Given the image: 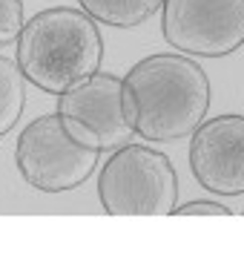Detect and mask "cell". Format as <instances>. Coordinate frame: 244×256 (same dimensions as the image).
<instances>
[{
    "instance_id": "1",
    "label": "cell",
    "mask_w": 244,
    "mask_h": 256,
    "mask_svg": "<svg viewBox=\"0 0 244 256\" xmlns=\"http://www.w3.org/2000/svg\"><path fill=\"white\" fill-rule=\"evenodd\" d=\"M124 116L135 136L175 141L190 136L210 110V81L198 60L175 52H155L121 78Z\"/></svg>"
},
{
    "instance_id": "2",
    "label": "cell",
    "mask_w": 244,
    "mask_h": 256,
    "mask_svg": "<svg viewBox=\"0 0 244 256\" xmlns=\"http://www.w3.org/2000/svg\"><path fill=\"white\" fill-rule=\"evenodd\" d=\"M104 38L83 9L52 6L23 20L14 64L26 81L60 95L101 70Z\"/></svg>"
},
{
    "instance_id": "3",
    "label": "cell",
    "mask_w": 244,
    "mask_h": 256,
    "mask_svg": "<svg viewBox=\"0 0 244 256\" xmlns=\"http://www.w3.org/2000/svg\"><path fill=\"white\" fill-rule=\"evenodd\" d=\"M106 216H170L178 202V176L170 156L141 144L118 147L98 173Z\"/></svg>"
},
{
    "instance_id": "4",
    "label": "cell",
    "mask_w": 244,
    "mask_h": 256,
    "mask_svg": "<svg viewBox=\"0 0 244 256\" xmlns=\"http://www.w3.org/2000/svg\"><path fill=\"white\" fill-rule=\"evenodd\" d=\"M14 164L26 184L43 193H66L81 187L98 167V150H89L66 136L60 118L40 116L17 136Z\"/></svg>"
},
{
    "instance_id": "5",
    "label": "cell",
    "mask_w": 244,
    "mask_h": 256,
    "mask_svg": "<svg viewBox=\"0 0 244 256\" xmlns=\"http://www.w3.org/2000/svg\"><path fill=\"white\" fill-rule=\"evenodd\" d=\"M55 116L72 141L98 152L118 150L135 136L124 116V84L112 72H95L60 92Z\"/></svg>"
},
{
    "instance_id": "6",
    "label": "cell",
    "mask_w": 244,
    "mask_h": 256,
    "mask_svg": "<svg viewBox=\"0 0 244 256\" xmlns=\"http://www.w3.org/2000/svg\"><path fill=\"white\" fill-rule=\"evenodd\" d=\"M161 32L181 55H233L244 44V0H164Z\"/></svg>"
},
{
    "instance_id": "7",
    "label": "cell",
    "mask_w": 244,
    "mask_h": 256,
    "mask_svg": "<svg viewBox=\"0 0 244 256\" xmlns=\"http://www.w3.org/2000/svg\"><path fill=\"white\" fill-rule=\"evenodd\" d=\"M190 141V170L216 196L244 193V116L227 112L201 121Z\"/></svg>"
},
{
    "instance_id": "8",
    "label": "cell",
    "mask_w": 244,
    "mask_h": 256,
    "mask_svg": "<svg viewBox=\"0 0 244 256\" xmlns=\"http://www.w3.org/2000/svg\"><path fill=\"white\" fill-rule=\"evenodd\" d=\"M92 20L115 29H135L161 9L164 0H78Z\"/></svg>"
},
{
    "instance_id": "9",
    "label": "cell",
    "mask_w": 244,
    "mask_h": 256,
    "mask_svg": "<svg viewBox=\"0 0 244 256\" xmlns=\"http://www.w3.org/2000/svg\"><path fill=\"white\" fill-rule=\"evenodd\" d=\"M26 106V78L12 58L0 55V138L9 136Z\"/></svg>"
},
{
    "instance_id": "10",
    "label": "cell",
    "mask_w": 244,
    "mask_h": 256,
    "mask_svg": "<svg viewBox=\"0 0 244 256\" xmlns=\"http://www.w3.org/2000/svg\"><path fill=\"white\" fill-rule=\"evenodd\" d=\"M23 29V0H0V49L17 40Z\"/></svg>"
},
{
    "instance_id": "11",
    "label": "cell",
    "mask_w": 244,
    "mask_h": 256,
    "mask_svg": "<svg viewBox=\"0 0 244 256\" xmlns=\"http://www.w3.org/2000/svg\"><path fill=\"white\" fill-rule=\"evenodd\" d=\"M175 216H233L230 208H224L221 202H187V204H175Z\"/></svg>"
}]
</instances>
